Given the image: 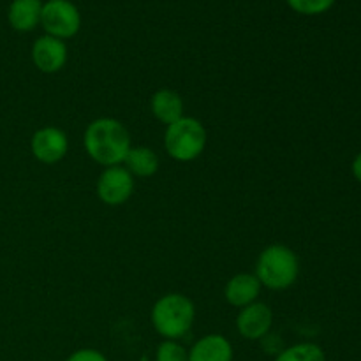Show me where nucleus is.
<instances>
[{
  "instance_id": "1",
  "label": "nucleus",
  "mask_w": 361,
  "mask_h": 361,
  "mask_svg": "<svg viewBox=\"0 0 361 361\" xmlns=\"http://www.w3.org/2000/svg\"><path fill=\"white\" fill-rule=\"evenodd\" d=\"M83 145L88 157L104 168L122 166L133 148L127 127L120 120L109 116H102L88 123L85 129Z\"/></svg>"
},
{
  "instance_id": "2",
  "label": "nucleus",
  "mask_w": 361,
  "mask_h": 361,
  "mask_svg": "<svg viewBox=\"0 0 361 361\" xmlns=\"http://www.w3.org/2000/svg\"><path fill=\"white\" fill-rule=\"evenodd\" d=\"M152 326L164 341L185 337L196 319L194 302L180 293H169L154 303L150 312Z\"/></svg>"
},
{
  "instance_id": "3",
  "label": "nucleus",
  "mask_w": 361,
  "mask_h": 361,
  "mask_svg": "<svg viewBox=\"0 0 361 361\" xmlns=\"http://www.w3.org/2000/svg\"><path fill=\"white\" fill-rule=\"evenodd\" d=\"M254 275L267 289L284 291L298 281L300 259L295 250L289 249L288 245L274 243L261 250Z\"/></svg>"
},
{
  "instance_id": "4",
  "label": "nucleus",
  "mask_w": 361,
  "mask_h": 361,
  "mask_svg": "<svg viewBox=\"0 0 361 361\" xmlns=\"http://www.w3.org/2000/svg\"><path fill=\"white\" fill-rule=\"evenodd\" d=\"M208 133L203 123L192 116H182L169 123L164 133L166 154L178 162H192L204 152Z\"/></svg>"
},
{
  "instance_id": "5",
  "label": "nucleus",
  "mask_w": 361,
  "mask_h": 361,
  "mask_svg": "<svg viewBox=\"0 0 361 361\" xmlns=\"http://www.w3.org/2000/svg\"><path fill=\"white\" fill-rule=\"evenodd\" d=\"M41 27L46 35L67 41L81 28V13L71 0H46L42 4Z\"/></svg>"
},
{
  "instance_id": "6",
  "label": "nucleus",
  "mask_w": 361,
  "mask_h": 361,
  "mask_svg": "<svg viewBox=\"0 0 361 361\" xmlns=\"http://www.w3.org/2000/svg\"><path fill=\"white\" fill-rule=\"evenodd\" d=\"M95 192L108 207L127 203L134 192V176L123 166L104 168L95 183Z\"/></svg>"
},
{
  "instance_id": "7",
  "label": "nucleus",
  "mask_w": 361,
  "mask_h": 361,
  "mask_svg": "<svg viewBox=\"0 0 361 361\" xmlns=\"http://www.w3.org/2000/svg\"><path fill=\"white\" fill-rule=\"evenodd\" d=\"M30 150L32 155L42 164H56L69 152V137L59 127H41L32 136Z\"/></svg>"
},
{
  "instance_id": "8",
  "label": "nucleus",
  "mask_w": 361,
  "mask_h": 361,
  "mask_svg": "<svg viewBox=\"0 0 361 361\" xmlns=\"http://www.w3.org/2000/svg\"><path fill=\"white\" fill-rule=\"evenodd\" d=\"M274 324V312L267 303L254 302L240 309L236 316V330L247 341H261L267 337Z\"/></svg>"
},
{
  "instance_id": "9",
  "label": "nucleus",
  "mask_w": 361,
  "mask_h": 361,
  "mask_svg": "<svg viewBox=\"0 0 361 361\" xmlns=\"http://www.w3.org/2000/svg\"><path fill=\"white\" fill-rule=\"evenodd\" d=\"M67 51L66 41L51 37V35H41L32 44V62L41 73L55 74L62 71L67 63Z\"/></svg>"
},
{
  "instance_id": "10",
  "label": "nucleus",
  "mask_w": 361,
  "mask_h": 361,
  "mask_svg": "<svg viewBox=\"0 0 361 361\" xmlns=\"http://www.w3.org/2000/svg\"><path fill=\"white\" fill-rule=\"evenodd\" d=\"M261 288L263 286L254 274H236L226 282L224 298L231 307L243 309V307L257 302Z\"/></svg>"
},
{
  "instance_id": "11",
  "label": "nucleus",
  "mask_w": 361,
  "mask_h": 361,
  "mask_svg": "<svg viewBox=\"0 0 361 361\" xmlns=\"http://www.w3.org/2000/svg\"><path fill=\"white\" fill-rule=\"evenodd\" d=\"M189 361H233V345L226 337L210 334L190 348Z\"/></svg>"
},
{
  "instance_id": "12",
  "label": "nucleus",
  "mask_w": 361,
  "mask_h": 361,
  "mask_svg": "<svg viewBox=\"0 0 361 361\" xmlns=\"http://www.w3.org/2000/svg\"><path fill=\"white\" fill-rule=\"evenodd\" d=\"M42 0H13L7 9V20L16 32H32L41 25Z\"/></svg>"
},
{
  "instance_id": "13",
  "label": "nucleus",
  "mask_w": 361,
  "mask_h": 361,
  "mask_svg": "<svg viewBox=\"0 0 361 361\" xmlns=\"http://www.w3.org/2000/svg\"><path fill=\"white\" fill-rule=\"evenodd\" d=\"M150 109L155 120L168 127L169 123L176 122L183 116V101L178 92L171 90V88H161L152 95Z\"/></svg>"
},
{
  "instance_id": "14",
  "label": "nucleus",
  "mask_w": 361,
  "mask_h": 361,
  "mask_svg": "<svg viewBox=\"0 0 361 361\" xmlns=\"http://www.w3.org/2000/svg\"><path fill=\"white\" fill-rule=\"evenodd\" d=\"M123 168L130 173L133 176L137 178H148L154 176L159 171V161L157 154L148 147H133L127 154L126 161H123Z\"/></svg>"
},
{
  "instance_id": "15",
  "label": "nucleus",
  "mask_w": 361,
  "mask_h": 361,
  "mask_svg": "<svg viewBox=\"0 0 361 361\" xmlns=\"http://www.w3.org/2000/svg\"><path fill=\"white\" fill-rule=\"evenodd\" d=\"M275 361H326V355L317 344L302 342L279 353Z\"/></svg>"
},
{
  "instance_id": "16",
  "label": "nucleus",
  "mask_w": 361,
  "mask_h": 361,
  "mask_svg": "<svg viewBox=\"0 0 361 361\" xmlns=\"http://www.w3.org/2000/svg\"><path fill=\"white\" fill-rule=\"evenodd\" d=\"M295 13L303 16H317L334 7L335 0H286Z\"/></svg>"
},
{
  "instance_id": "17",
  "label": "nucleus",
  "mask_w": 361,
  "mask_h": 361,
  "mask_svg": "<svg viewBox=\"0 0 361 361\" xmlns=\"http://www.w3.org/2000/svg\"><path fill=\"white\" fill-rule=\"evenodd\" d=\"M157 361H189V351L178 341H164L157 348Z\"/></svg>"
},
{
  "instance_id": "18",
  "label": "nucleus",
  "mask_w": 361,
  "mask_h": 361,
  "mask_svg": "<svg viewBox=\"0 0 361 361\" xmlns=\"http://www.w3.org/2000/svg\"><path fill=\"white\" fill-rule=\"evenodd\" d=\"M67 361H108V358L95 349H80V351H74Z\"/></svg>"
},
{
  "instance_id": "19",
  "label": "nucleus",
  "mask_w": 361,
  "mask_h": 361,
  "mask_svg": "<svg viewBox=\"0 0 361 361\" xmlns=\"http://www.w3.org/2000/svg\"><path fill=\"white\" fill-rule=\"evenodd\" d=\"M351 169H353V175H355V178L358 180V182L361 183V154H358V155H356V157H355V161H353Z\"/></svg>"
}]
</instances>
